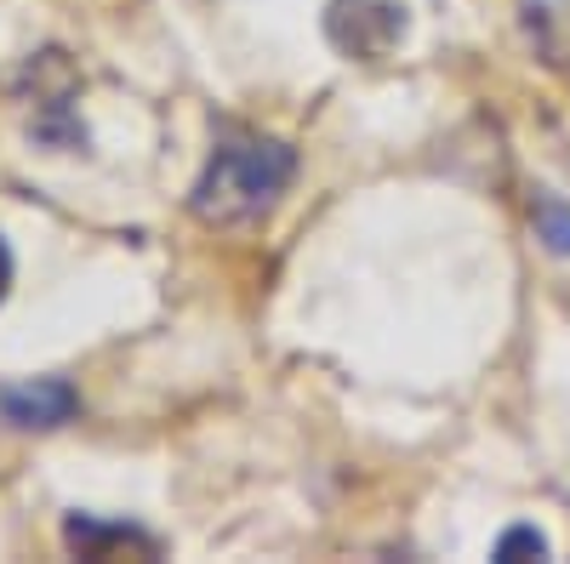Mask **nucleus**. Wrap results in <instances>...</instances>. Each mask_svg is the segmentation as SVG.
Instances as JSON below:
<instances>
[{"instance_id":"obj_7","label":"nucleus","mask_w":570,"mask_h":564,"mask_svg":"<svg viewBox=\"0 0 570 564\" xmlns=\"http://www.w3.org/2000/svg\"><path fill=\"white\" fill-rule=\"evenodd\" d=\"M7 286H12V251H7V240H0V297H7Z\"/></svg>"},{"instance_id":"obj_6","label":"nucleus","mask_w":570,"mask_h":564,"mask_svg":"<svg viewBox=\"0 0 570 564\" xmlns=\"http://www.w3.org/2000/svg\"><path fill=\"white\" fill-rule=\"evenodd\" d=\"M497 558H548V536L531 531V525H513V531L497 542Z\"/></svg>"},{"instance_id":"obj_3","label":"nucleus","mask_w":570,"mask_h":564,"mask_svg":"<svg viewBox=\"0 0 570 564\" xmlns=\"http://www.w3.org/2000/svg\"><path fill=\"white\" fill-rule=\"evenodd\" d=\"M63 542L80 558H155L160 553V542L149 531L120 525V520H98V513H75L63 525Z\"/></svg>"},{"instance_id":"obj_1","label":"nucleus","mask_w":570,"mask_h":564,"mask_svg":"<svg viewBox=\"0 0 570 564\" xmlns=\"http://www.w3.org/2000/svg\"><path fill=\"white\" fill-rule=\"evenodd\" d=\"M292 171H297V155L274 144V137H228L195 182V217L223 222V228L252 222L285 195Z\"/></svg>"},{"instance_id":"obj_2","label":"nucleus","mask_w":570,"mask_h":564,"mask_svg":"<svg viewBox=\"0 0 570 564\" xmlns=\"http://www.w3.org/2000/svg\"><path fill=\"white\" fill-rule=\"evenodd\" d=\"M325 23H331V40L354 58H383L405 34V12L394 7V0H337Z\"/></svg>"},{"instance_id":"obj_5","label":"nucleus","mask_w":570,"mask_h":564,"mask_svg":"<svg viewBox=\"0 0 570 564\" xmlns=\"http://www.w3.org/2000/svg\"><path fill=\"white\" fill-rule=\"evenodd\" d=\"M531 217H537V234L548 240V251H570V206L559 195H548V188H537V200H531Z\"/></svg>"},{"instance_id":"obj_4","label":"nucleus","mask_w":570,"mask_h":564,"mask_svg":"<svg viewBox=\"0 0 570 564\" xmlns=\"http://www.w3.org/2000/svg\"><path fill=\"white\" fill-rule=\"evenodd\" d=\"M75 388L63 376H35L23 388H0V416L12 422V428H63L75 416Z\"/></svg>"}]
</instances>
